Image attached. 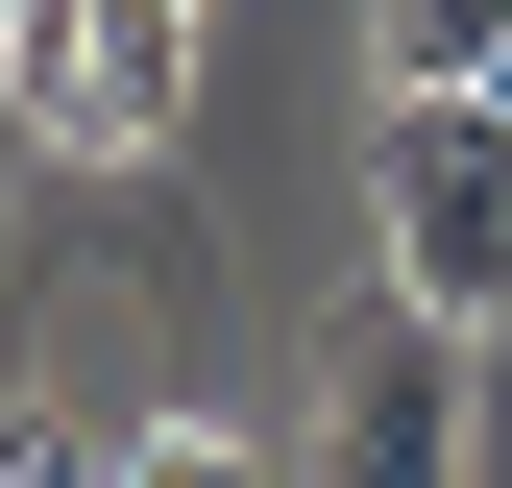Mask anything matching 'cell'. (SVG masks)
Returning a JSON list of instances; mask_svg holds the SVG:
<instances>
[{
	"label": "cell",
	"mask_w": 512,
	"mask_h": 488,
	"mask_svg": "<svg viewBox=\"0 0 512 488\" xmlns=\"http://www.w3.org/2000/svg\"><path fill=\"white\" fill-rule=\"evenodd\" d=\"M464 318H415V293H366V318H317V440L293 488H488V391H464Z\"/></svg>",
	"instance_id": "cell-1"
},
{
	"label": "cell",
	"mask_w": 512,
	"mask_h": 488,
	"mask_svg": "<svg viewBox=\"0 0 512 488\" xmlns=\"http://www.w3.org/2000/svg\"><path fill=\"white\" fill-rule=\"evenodd\" d=\"M366 196H391V293L488 342V318H512V98H391Z\"/></svg>",
	"instance_id": "cell-2"
},
{
	"label": "cell",
	"mask_w": 512,
	"mask_h": 488,
	"mask_svg": "<svg viewBox=\"0 0 512 488\" xmlns=\"http://www.w3.org/2000/svg\"><path fill=\"white\" fill-rule=\"evenodd\" d=\"M0 98H25V147H171V98H196V0H25Z\"/></svg>",
	"instance_id": "cell-3"
},
{
	"label": "cell",
	"mask_w": 512,
	"mask_h": 488,
	"mask_svg": "<svg viewBox=\"0 0 512 488\" xmlns=\"http://www.w3.org/2000/svg\"><path fill=\"white\" fill-rule=\"evenodd\" d=\"M122 488H293L269 440H220V415H147V440H122Z\"/></svg>",
	"instance_id": "cell-4"
},
{
	"label": "cell",
	"mask_w": 512,
	"mask_h": 488,
	"mask_svg": "<svg viewBox=\"0 0 512 488\" xmlns=\"http://www.w3.org/2000/svg\"><path fill=\"white\" fill-rule=\"evenodd\" d=\"M0 488H122V440L98 415H0Z\"/></svg>",
	"instance_id": "cell-5"
},
{
	"label": "cell",
	"mask_w": 512,
	"mask_h": 488,
	"mask_svg": "<svg viewBox=\"0 0 512 488\" xmlns=\"http://www.w3.org/2000/svg\"><path fill=\"white\" fill-rule=\"evenodd\" d=\"M0 171H25V98H0Z\"/></svg>",
	"instance_id": "cell-6"
},
{
	"label": "cell",
	"mask_w": 512,
	"mask_h": 488,
	"mask_svg": "<svg viewBox=\"0 0 512 488\" xmlns=\"http://www.w3.org/2000/svg\"><path fill=\"white\" fill-rule=\"evenodd\" d=\"M0 49H25V0H0Z\"/></svg>",
	"instance_id": "cell-7"
},
{
	"label": "cell",
	"mask_w": 512,
	"mask_h": 488,
	"mask_svg": "<svg viewBox=\"0 0 512 488\" xmlns=\"http://www.w3.org/2000/svg\"><path fill=\"white\" fill-rule=\"evenodd\" d=\"M488 98H512V74H488Z\"/></svg>",
	"instance_id": "cell-8"
}]
</instances>
